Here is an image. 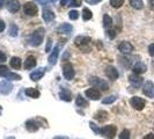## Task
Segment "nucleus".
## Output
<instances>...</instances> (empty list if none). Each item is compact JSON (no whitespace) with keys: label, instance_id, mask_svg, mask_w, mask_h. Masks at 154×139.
Wrapping results in <instances>:
<instances>
[{"label":"nucleus","instance_id":"37","mask_svg":"<svg viewBox=\"0 0 154 139\" xmlns=\"http://www.w3.org/2000/svg\"><path fill=\"white\" fill-rule=\"evenodd\" d=\"M69 17L71 20H77L78 17H79V13H78L77 11H71L69 13Z\"/></svg>","mask_w":154,"mask_h":139},{"label":"nucleus","instance_id":"9","mask_svg":"<svg viewBox=\"0 0 154 139\" xmlns=\"http://www.w3.org/2000/svg\"><path fill=\"white\" fill-rule=\"evenodd\" d=\"M13 91V84L9 80H2L0 82V93L4 95H8Z\"/></svg>","mask_w":154,"mask_h":139},{"label":"nucleus","instance_id":"20","mask_svg":"<svg viewBox=\"0 0 154 139\" xmlns=\"http://www.w3.org/2000/svg\"><path fill=\"white\" fill-rule=\"evenodd\" d=\"M36 66V58L34 56H29L27 57L26 62H24V69L26 70H31Z\"/></svg>","mask_w":154,"mask_h":139},{"label":"nucleus","instance_id":"40","mask_svg":"<svg viewBox=\"0 0 154 139\" xmlns=\"http://www.w3.org/2000/svg\"><path fill=\"white\" fill-rule=\"evenodd\" d=\"M51 45H52V39H48V45H46V48H45V52H49V51H50Z\"/></svg>","mask_w":154,"mask_h":139},{"label":"nucleus","instance_id":"13","mask_svg":"<svg viewBox=\"0 0 154 139\" xmlns=\"http://www.w3.org/2000/svg\"><path fill=\"white\" fill-rule=\"evenodd\" d=\"M106 76H107L110 80H116V79H118L119 73H118V71L116 70V67L109 65V66L106 67Z\"/></svg>","mask_w":154,"mask_h":139},{"label":"nucleus","instance_id":"23","mask_svg":"<svg viewBox=\"0 0 154 139\" xmlns=\"http://www.w3.org/2000/svg\"><path fill=\"white\" fill-rule=\"evenodd\" d=\"M54 19V13L51 9H44L43 11V20L45 22H51Z\"/></svg>","mask_w":154,"mask_h":139},{"label":"nucleus","instance_id":"29","mask_svg":"<svg viewBox=\"0 0 154 139\" xmlns=\"http://www.w3.org/2000/svg\"><path fill=\"white\" fill-rule=\"evenodd\" d=\"M93 17V13L88 9V8H84L82 9V19L85 20V21H88V20H91Z\"/></svg>","mask_w":154,"mask_h":139},{"label":"nucleus","instance_id":"43","mask_svg":"<svg viewBox=\"0 0 154 139\" xmlns=\"http://www.w3.org/2000/svg\"><path fill=\"white\" fill-rule=\"evenodd\" d=\"M148 54H149V56L154 57V44H151L148 46Z\"/></svg>","mask_w":154,"mask_h":139},{"label":"nucleus","instance_id":"50","mask_svg":"<svg viewBox=\"0 0 154 139\" xmlns=\"http://www.w3.org/2000/svg\"><path fill=\"white\" fill-rule=\"evenodd\" d=\"M5 1H6V0H0V9L2 8V6H4V4H5Z\"/></svg>","mask_w":154,"mask_h":139},{"label":"nucleus","instance_id":"19","mask_svg":"<svg viewBox=\"0 0 154 139\" xmlns=\"http://www.w3.org/2000/svg\"><path fill=\"white\" fill-rule=\"evenodd\" d=\"M94 118H95L96 121H99V122H106L109 118V114L107 111H104V110H99V111L94 115Z\"/></svg>","mask_w":154,"mask_h":139},{"label":"nucleus","instance_id":"30","mask_svg":"<svg viewBox=\"0 0 154 139\" xmlns=\"http://www.w3.org/2000/svg\"><path fill=\"white\" fill-rule=\"evenodd\" d=\"M116 100H117V96H116V95H110V96H107L106 99H103V100H102V103H103V104H111V103H114Z\"/></svg>","mask_w":154,"mask_h":139},{"label":"nucleus","instance_id":"49","mask_svg":"<svg viewBox=\"0 0 154 139\" xmlns=\"http://www.w3.org/2000/svg\"><path fill=\"white\" fill-rule=\"evenodd\" d=\"M54 139H69L67 137H64V136H59V137H54Z\"/></svg>","mask_w":154,"mask_h":139},{"label":"nucleus","instance_id":"22","mask_svg":"<svg viewBox=\"0 0 154 139\" xmlns=\"http://www.w3.org/2000/svg\"><path fill=\"white\" fill-rule=\"evenodd\" d=\"M57 30H58V32H60V34H69V32H72V30H73V27L69 23H62L58 27Z\"/></svg>","mask_w":154,"mask_h":139},{"label":"nucleus","instance_id":"26","mask_svg":"<svg viewBox=\"0 0 154 139\" xmlns=\"http://www.w3.org/2000/svg\"><path fill=\"white\" fill-rule=\"evenodd\" d=\"M75 104L80 108H86V107H88V101L84 99L81 95H78L77 100H75Z\"/></svg>","mask_w":154,"mask_h":139},{"label":"nucleus","instance_id":"31","mask_svg":"<svg viewBox=\"0 0 154 139\" xmlns=\"http://www.w3.org/2000/svg\"><path fill=\"white\" fill-rule=\"evenodd\" d=\"M125 0H110V6L114 8H119L123 6Z\"/></svg>","mask_w":154,"mask_h":139},{"label":"nucleus","instance_id":"5","mask_svg":"<svg viewBox=\"0 0 154 139\" xmlns=\"http://www.w3.org/2000/svg\"><path fill=\"white\" fill-rule=\"evenodd\" d=\"M23 12H24V14H27L28 16H35L37 15V12H38V7L36 6V4L35 2H26L24 5H23Z\"/></svg>","mask_w":154,"mask_h":139},{"label":"nucleus","instance_id":"15","mask_svg":"<svg viewBox=\"0 0 154 139\" xmlns=\"http://www.w3.org/2000/svg\"><path fill=\"white\" fill-rule=\"evenodd\" d=\"M132 70H133V72H134L136 74H143V73H145V72L147 71V66L144 64V63L138 62L133 65Z\"/></svg>","mask_w":154,"mask_h":139},{"label":"nucleus","instance_id":"3","mask_svg":"<svg viewBox=\"0 0 154 139\" xmlns=\"http://www.w3.org/2000/svg\"><path fill=\"white\" fill-rule=\"evenodd\" d=\"M101 134L106 139H114L117 134V128L116 125H107L101 129Z\"/></svg>","mask_w":154,"mask_h":139},{"label":"nucleus","instance_id":"18","mask_svg":"<svg viewBox=\"0 0 154 139\" xmlns=\"http://www.w3.org/2000/svg\"><path fill=\"white\" fill-rule=\"evenodd\" d=\"M26 95L27 96H29L31 99H38L39 96H41V93H39L38 89H36V88H32V87H29V88H26Z\"/></svg>","mask_w":154,"mask_h":139},{"label":"nucleus","instance_id":"6","mask_svg":"<svg viewBox=\"0 0 154 139\" xmlns=\"http://www.w3.org/2000/svg\"><path fill=\"white\" fill-rule=\"evenodd\" d=\"M130 104H131V107L133 109L140 111V110H143V109L145 108L146 101L144 100V99H141V97H139V96H133L130 100Z\"/></svg>","mask_w":154,"mask_h":139},{"label":"nucleus","instance_id":"48","mask_svg":"<svg viewBox=\"0 0 154 139\" xmlns=\"http://www.w3.org/2000/svg\"><path fill=\"white\" fill-rule=\"evenodd\" d=\"M36 2H38L39 5H46V0H35Z\"/></svg>","mask_w":154,"mask_h":139},{"label":"nucleus","instance_id":"45","mask_svg":"<svg viewBox=\"0 0 154 139\" xmlns=\"http://www.w3.org/2000/svg\"><path fill=\"white\" fill-rule=\"evenodd\" d=\"M143 139H154V133H148Z\"/></svg>","mask_w":154,"mask_h":139},{"label":"nucleus","instance_id":"53","mask_svg":"<svg viewBox=\"0 0 154 139\" xmlns=\"http://www.w3.org/2000/svg\"><path fill=\"white\" fill-rule=\"evenodd\" d=\"M50 1H51V2H56V1H57V0H50Z\"/></svg>","mask_w":154,"mask_h":139},{"label":"nucleus","instance_id":"52","mask_svg":"<svg viewBox=\"0 0 154 139\" xmlns=\"http://www.w3.org/2000/svg\"><path fill=\"white\" fill-rule=\"evenodd\" d=\"M1 113H2V108H1V106H0V115H1Z\"/></svg>","mask_w":154,"mask_h":139},{"label":"nucleus","instance_id":"16","mask_svg":"<svg viewBox=\"0 0 154 139\" xmlns=\"http://www.w3.org/2000/svg\"><path fill=\"white\" fill-rule=\"evenodd\" d=\"M43 76H44V69L43 67H39V69L35 70L34 72H31L30 79L32 81H38V80H41L43 78Z\"/></svg>","mask_w":154,"mask_h":139},{"label":"nucleus","instance_id":"41","mask_svg":"<svg viewBox=\"0 0 154 139\" xmlns=\"http://www.w3.org/2000/svg\"><path fill=\"white\" fill-rule=\"evenodd\" d=\"M6 59H7L6 54H4L2 51H0V64H1V63H5L6 62Z\"/></svg>","mask_w":154,"mask_h":139},{"label":"nucleus","instance_id":"32","mask_svg":"<svg viewBox=\"0 0 154 139\" xmlns=\"http://www.w3.org/2000/svg\"><path fill=\"white\" fill-rule=\"evenodd\" d=\"M17 34H19L17 27H16L14 23H12V24L9 26V35H11V36H13V37H16V36H17Z\"/></svg>","mask_w":154,"mask_h":139},{"label":"nucleus","instance_id":"39","mask_svg":"<svg viewBox=\"0 0 154 139\" xmlns=\"http://www.w3.org/2000/svg\"><path fill=\"white\" fill-rule=\"evenodd\" d=\"M108 37L110 39H114L116 37V35H117V32H116V30H114V29H109L108 31Z\"/></svg>","mask_w":154,"mask_h":139},{"label":"nucleus","instance_id":"35","mask_svg":"<svg viewBox=\"0 0 154 139\" xmlns=\"http://www.w3.org/2000/svg\"><path fill=\"white\" fill-rule=\"evenodd\" d=\"M119 139H130V131L125 129L119 133Z\"/></svg>","mask_w":154,"mask_h":139},{"label":"nucleus","instance_id":"46","mask_svg":"<svg viewBox=\"0 0 154 139\" xmlns=\"http://www.w3.org/2000/svg\"><path fill=\"white\" fill-rule=\"evenodd\" d=\"M148 4H149V8L154 11V0H148Z\"/></svg>","mask_w":154,"mask_h":139},{"label":"nucleus","instance_id":"4","mask_svg":"<svg viewBox=\"0 0 154 139\" xmlns=\"http://www.w3.org/2000/svg\"><path fill=\"white\" fill-rule=\"evenodd\" d=\"M74 42H75V45L78 48H80L81 50H84V51L87 52L89 50V44H91L92 39H89V37H87V36H78Z\"/></svg>","mask_w":154,"mask_h":139},{"label":"nucleus","instance_id":"28","mask_svg":"<svg viewBox=\"0 0 154 139\" xmlns=\"http://www.w3.org/2000/svg\"><path fill=\"white\" fill-rule=\"evenodd\" d=\"M111 26H112V19L108 14H104L103 15V27L104 28H110Z\"/></svg>","mask_w":154,"mask_h":139},{"label":"nucleus","instance_id":"36","mask_svg":"<svg viewBox=\"0 0 154 139\" xmlns=\"http://www.w3.org/2000/svg\"><path fill=\"white\" fill-rule=\"evenodd\" d=\"M89 126H91V129H92L96 134H101V128H99L95 123H92V122H91V123H89Z\"/></svg>","mask_w":154,"mask_h":139},{"label":"nucleus","instance_id":"27","mask_svg":"<svg viewBox=\"0 0 154 139\" xmlns=\"http://www.w3.org/2000/svg\"><path fill=\"white\" fill-rule=\"evenodd\" d=\"M130 5L134 9H143V7H144V1L143 0H130Z\"/></svg>","mask_w":154,"mask_h":139},{"label":"nucleus","instance_id":"47","mask_svg":"<svg viewBox=\"0 0 154 139\" xmlns=\"http://www.w3.org/2000/svg\"><path fill=\"white\" fill-rule=\"evenodd\" d=\"M69 1V0H60V4H62V6H67Z\"/></svg>","mask_w":154,"mask_h":139},{"label":"nucleus","instance_id":"42","mask_svg":"<svg viewBox=\"0 0 154 139\" xmlns=\"http://www.w3.org/2000/svg\"><path fill=\"white\" fill-rule=\"evenodd\" d=\"M101 1H102V0H86V2L89 4V5H97Z\"/></svg>","mask_w":154,"mask_h":139},{"label":"nucleus","instance_id":"25","mask_svg":"<svg viewBox=\"0 0 154 139\" xmlns=\"http://www.w3.org/2000/svg\"><path fill=\"white\" fill-rule=\"evenodd\" d=\"M9 65H11V67H13L14 70H19L21 67V59L19 57H13L9 60Z\"/></svg>","mask_w":154,"mask_h":139},{"label":"nucleus","instance_id":"12","mask_svg":"<svg viewBox=\"0 0 154 139\" xmlns=\"http://www.w3.org/2000/svg\"><path fill=\"white\" fill-rule=\"evenodd\" d=\"M129 81H130V84H131L134 88H138L141 86L143 84V81H144V79L140 77L139 74H136V73H132L129 76Z\"/></svg>","mask_w":154,"mask_h":139},{"label":"nucleus","instance_id":"10","mask_svg":"<svg viewBox=\"0 0 154 139\" xmlns=\"http://www.w3.org/2000/svg\"><path fill=\"white\" fill-rule=\"evenodd\" d=\"M133 45H132L130 42H128V41H123V42H121L119 44H118V50L124 54H131L132 51H133Z\"/></svg>","mask_w":154,"mask_h":139},{"label":"nucleus","instance_id":"21","mask_svg":"<svg viewBox=\"0 0 154 139\" xmlns=\"http://www.w3.org/2000/svg\"><path fill=\"white\" fill-rule=\"evenodd\" d=\"M58 54H59V46H56L52 51V54L49 56V64L50 65H54L57 63V59H58Z\"/></svg>","mask_w":154,"mask_h":139},{"label":"nucleus","instance_id":"7","mask_svg":"<svg viewBox=\"0 0 154 139\" xmlns=\"http://www.w3.org/2000/svg\"><path fill=\"white\" fill-rule=\"evenodd\" d=\"M63 76L66 80H72L74 76H75V72L73 69V65L71 63H66L64 66H63Z\"/></svg>","mask_w":154,"mask_h":139},{"label":"nucleus","instance_id":"44","mask_svg":"<svg viewBox=\"0 0 154 139\" xmlns=\"http://www.w3.org/2000/svg\"><path fill=\"white\" fill-rule=\"evenodd\" d=\"M5 28H6V24H5V22H4L2 20H0V32L5 30Z\"/></svg>","mask_w":154,"mask_h":139},{"label":"nucleus","instance_id":"8","mask_svg":"<svg viewBox=\"0 0 154 139\" xmlns=\"http://www.w3.org/2000/svg\"><path fill=\"white\" fill-rule=\"evenodd\" d=\"M143 93L149 99H154V84L151 80H147L143 87Z\"/></svg>","mask_w":154,"mask_h":139},{"label":"nucleus","instance_id":"24","mask_svg":"<svg viewBox=\"0 0 154 139\" xmlns=\"http://www.w3.org/2000/svg\"><path fill=\"white\" fill-rule=\"evenodd\" d=\"M59 97H60V100L66 101V102H69V101L72 100V95H71V93H69L67 89H65V88L59 92Z\"/></svg>","mask_w":154,"mask_h":139},{"label":"nucleus","instance_id":"38","mask_svg":"<svg viewBox=\"0 0 154 139\" xmlns=\"http://www.w3.org/2000/svg\"><path fill=\"white\" fill-rule=\"evenodd\" d=\"M81 4H82V0H71L72 7H79V6H81Z\"/></svg>","mask_w":154,"mask_h":139},{"label":"nucleus","instance_id":"34","mask_svg":"<svg viewBox=\"0 0 154 139\" xmlns=\"http://www.w3.org/2000/svg\"><path fill=\"white\" fill-rule=\"evenodd\" d=\"M8 73H9V71H8L7 66H5V65H0V77L6 78V76H7Z\"/></svg>","mask_w":154,"mask_h":139},{"label":"nucleus","instance_id":"51","mask_svg":"<svg viewBox=\"0 0 154 139\" xmlns=\"http://www.w3.org/2000/svg\"><path fill=\"white\" fill-rule=\"evenodd\" d=\"M5 139H15V137H13V136H12V137H7V138H5Z\"/></svg>","mask_w":154,"mask_h":139},{"label":"nucleus","instance_id":"14","mask_svg":"<svg viewBox=\"0 0 154 139\" xmlns=\"http://www.w3.org/2000/svg\"><path fill=\"white\" fill-rule=\"evenodd\" d=\"M6 5H7V9L11 13H16L20 9V2L17 0H8Z\"/></svg>","mask_w":154,"mask_h":139},{"label":"nucleus","instance_id":"1","mask_svg":"<svg viewBox=\"0 0 154 139\" xmlns=\"http://www.w3.org/2000/svg\"><path fill=\"white\" fill-rule=\"evenodd\" d=\"M44 39V28L39 27L38 29L34 31L30 36V44L32 46H39Z\"/></svg>","mask_w":154,"mask_h":139},{"label":"nucleus","instance_id":"2","mask_svg":"<svg viewBox=\"0 0 154 139\" xmlns=\"http://www.w3.org/2000/svg\"><path fill=\"white\" fill-rule=\"evenodd\" d=\"M89 84H91L93 87L99 88V89H101V91H108V88H109L108 82H107V81H104L103 79L97 78V77H91L89 78Z\"/></svg>","mask_w":154,"mask_h":139},{"label":"nucleus","instance_id":"33","mask_svg":"<svg viewBox=\"0 0 154 139\" xmlns=\"http://www.w3.org/2000/svg\"><path fill=\"white\" fill-rule=\"evenodd\" d=\"M8 80H21V76L16 74V73H13V72H9L7 76H6Z\"/></svg>","mask_w":154,"mask_h":139},{"label":"nucleus","instance_id":"11","mask_svg":"<svg viewBox=\"0 0 154 139\" xmlns=\"http://www.w3.org/2000/svg\"><path fill=\"white\" fill-rule=\"evenodd\" d=\"M85 95L89 99V100H93V101L100 100V97H101L100 91L96 89V88H89V89H87V91L85 92Z\"/></svg>","mask_w":154,"mask_h":139},{"label":"nucleus","instance_id":"17","mask_svg":"<svg viewBox=\"0 0 154 139\" xmlns=\"http://www.w3.org/2000/svg\"><path fill=\"white\" fill-rule=\"evenodd\" d=\"M38 123L35 119H29L26 122V129L29 132H36L38 130Z\"/></svg>","mask_w":154,"mask_h":139}]
</instances>
